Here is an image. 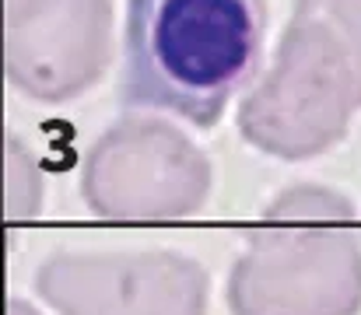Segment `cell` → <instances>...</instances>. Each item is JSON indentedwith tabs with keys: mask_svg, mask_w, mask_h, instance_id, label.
<instances>
[{
	"mask_svg": "<svg viewBox=\"0 0 361 315\" xmlns=\"http://www.w3.org/2000/svg\"><path fill=\"white\" fill-rule=\"evenodd\" d=\"M361 112V0H295L270 67L239 105V133L277 161L348 140Z\"/></svg>",
	"mask_w": 361,
	"mask_h": 315,
	"instance_id": "cell-2",
	"label": "cell"
},
{
	"mask_svg": "<svg viewBox=\"0 0 361 315\" xmlns=\"http://www.w3.org/2000/svg\"><path fill=\"white\" fill-rule=\"evenodd\" d=\"M42 207V175L32 151L7 133V214L11 221H32Z\"/></svg>",
	"mask_w": 361,
	"mask_h": 315,
	"instance_id": "cell-7",
	"label": "cell"
},
{
	"mask_svg": "<svg viewBox=\"0 0 361 315\" xmlns=\"http://www.w3.org/2000/svg\"><path fill=\"white\" fill-rule=\"evenodd\" d=\"M263 32L267 0H126L123 105L218 126L259 67Z\"/></svg>",
	"mask_w": 361,
	"mask_h": 315,
	"instance_id": "cell-1",
	"label": "cell"
},
{
	"mask_svg": "<svg viewBox=\"0 0 361 315\" xmlns=\"http://www.w3.org/2000/svg\"><path fill=\"white\" fill-rule=\"evenodd\" d=\"M225 302L232 315H358L361 228L351 197L298 183L245 231Z\"/></svg>",
	"mask_w": 361,
	"mask_h": 315,
	"instance_id": "cell-3",
	"label": "cell"
},
{
	"mask_svg": "<svg viewBox=\"0 0 361 315\" xmlns=\"http://www.w3.org/2000/svg\"><path fill=\"white\" fill-rule=\"evenodd\" d=\"M211 193L207 154L165 119H120L81 165V200L109 221H179Z\"/></svg>",
	"mask_w": 361,
	"mask_h": 315,
	"instance_id": "cell-4",
	"label": "cell"
},
{
	"mask_svg": "<svg viewBox=\"0 0 361 315\" xmlns=\"http://www.w3.org/2000/svg\"><path fill=\"white\" fill-rule=\"evenodd\" d=\"M113 60V0H7V81L60 105L95 88Z\"/></svg>",
	"mask_w": 361,
	"mask_h": 315,
	"instance_id": "cell-6",
	"label": "cell"
},
{
	"mask_svg": "<svg viewBox=\"0 0 361 315\" xmlns=\"http://www.w3.org/2000/svg\"><path fill=\"white\" fill-rule=\"evenodd\" d=\"M7 315H39V312H35L25 298H11V302H7Z\"/></svg>",
	"mask_w": 361,
	"mask_h": 315,
	"instance_id": "cell-8",
	"label": "cell"
},
{
	"mask_svg": "<svg viewBox=\"0 0 361 315\" xmlns=\"http://www.w3.org/2000/svg\"><path fill=\"white\" fill-rule=\"evenodd\" d=\"M35 291L56 315H207L211 277L183 252H49Z\"/></svg>",
	"mask_w": 361,
	"mask_h": 315,
	"instance_id": "cell-5",
	"label": "cell"
}]
</instances>
